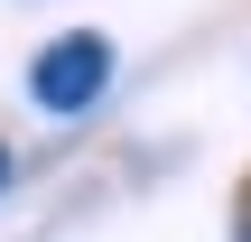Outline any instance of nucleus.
<instances>
[{
  "label": "nucleus",
  "instance_id": "obj_2",
  "mask_svg": "<svg viewBox=\"0 0 251 242\" xmlns=\"http://www.w3.org/2000/svg\"><path fill=\"white\" fill-rule=\"evenodd\" d=\"M233 242H251V196H242V224H233Z\"/></svg>",
  "mask_w": 251,
  "mask_h": 242
},
{
  "label": "nucleus",
  "instance_id": "obj_1",
  "mask_svg": "<svg viewBox=\"0 0 251 242\" xmlns=\"http://www.w3.org/2000/svg\"><path fill=\"white\" fill-rule=\"evenodd\" d=\"M102 84H112V37H93V28L47 37L37 65H28V93L47 112H84V103H102Z\"/></svg>",
  "mask_w": 251,
  "mask_h": 242
},
{
  "label": "nucleus",
  "instance_id": "obj_3",
  "mask_svg": "<svg viewBox=\"0 0 251 242\" xmlns=\"http://www.w3.org/2000/svg\"><path fill=\"white\" fill-rule=\"evenodd\" d=\"M0 187H9V149H0Z\"/></svg>",
  "mask_w": 251,
  "mask_h": 242
}]
</instances>
